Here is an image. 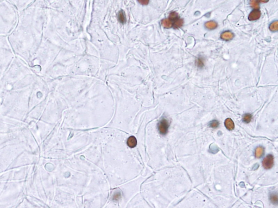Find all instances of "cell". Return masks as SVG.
Listing matches in <instances>:
<instances>
[{
  "label": "cell",
  "instance_id": "cell-1",
  "mask_svg": "<svg viewBox=\"0 0 278 208\" xmlns=\"http://www.w3.org/2000/svg\"><path fill=\"white\" fill-rule=\"evenodd\" d=\"M168 127V122L165 119H162L158 124V130L162 135H165L167 133Z\"/></svg>",
  "mask_w": 278,
  "mask_h": 208
},
{
  "label": "cell",
  "instance_id": "cell-2",
  "mask_svg": "<svg viewBox=\"0 0 278 208\" xmlns=\"http://www.w3.org/2000/svg\"><path fill=\"white\" fill-rule=\"evenodd\" d=\"M262 165L265 169L268 170L272 168L274 165V157L272 155H268L262 161Z\"/></svg>",
  "mask_w": 278,
  "mask_h": 208
},
{
  "label": "cell",
  "instance_id": "cell-3",
  "mask_svg": "<svg viewBox=\"0 0 278 208\" xmlns=\"http://www.w3.org/2000/svg\"><path fill=\"white\" fill-rule=\"evenodd\" d=\"M261 16V11L258 9H255L250 12L249 15L248 19L250 21H255L258 20Z\"/></svg>",
  "mask_w": 278,
  "mask_h": 208
},
{
  "label": "cell",
  "instance_id": "cell-4",
  "mask_svg": "<svg viewBox=\"0 0 278 208\" xmlns=\"http://www.w3.org/2000/svg\"><path fill=\"white\" fill-rule=\"evenodd\" d=\"M224 125L226 129L229 131H232L235 128V124L233 120L230 118H227L224 122Z\"/></svg>",
  "mask_w": 278,
  "mask_h": 208
},
{
  "label": "cell",
  "instance_id": "cell-5",
  "mask_svg": "<svg viewBox=\"0 0 278 208\" xmlns=\"http://www.w3.org/2000/svg\"><path fill=\"white\" fill-rule=\"evenodd\" d=\"M221 37L222 39L224 40H226V41H228V40H231L234 37V34L231 31H226L223 32L221 34Z\"/></svg>",
  "mask_w": 278,
  "mask_h": 208
},
{
  "label": "cell",
  "instance_id": "cell-6",
  "mask_svg": "<svg viewBox=\"0 0 278 208\" xmlns=\"http://www.w3.org/2000/svg\"><path fill=\"white\" fill-rule=\"evenodd\" d=\"M118 20L119 22L122 24H124L127 21L126 15L125 14V12L123 10H121L119 11L118 14Z\"/></svg>",
  "mask_w": 278,
  "mask_h": 208
},
{
  "label": "cell",
  "instance_id": "cell-7",
  "mask_svg": "<svg viewBox=\"0 0 278 208\" xmlns=\"http://www.w3.org/2000/svg\"><path fill=\"white\" fill-rule=\"evenodd\" d=\"M127 145L129 147L133 148L137 145V140L134 136L130 137L127 140Z\"/></svg>",
  "mask_w": 278,
  "mask_h": 208
},
{
  "label": "cell",
  "instance_id": "cell-8",
  "mask_svg": "<svg viewBox=\"0 0 278 208\" xmlns=\"http://www.w3.org/2000/svg\"><path fill=\"white\" fill-rule=\"evenodd\" d=\"M183 24H184L183 20L179 18V17L173 22L172 27L174 29H178L179 28H180L182 26H183Z\"/></svg>",
  "mask_w": 278,
  "mask_h": 208
},
{
  "label": "cell",
  "instance_id": "cell-9",
  "mask_svg": "<svg viewBox=\"0 0 278 208\" xmlns=\"http://www.w3.org/2000/svg\"><path fill=\"white\" fill-rule=\"evenodd\" d=\"M264 153V148L262 146H259L256 147L255 152V156L257 158H261Z\"/></svg>",
  "mask_w": 278,
  "mask_h": 208
},
{
  "label": "cell",
  "instance_id": "cell-10",
  "mask_svg": "<svg viewBox=\"0 0 278 208\" xmlns=\"http://www.w3.org/2000/svg\"><path fill=\"white\" fill-rule=\"evenodd\" d=\"M161 24L165 28H170L172 27V23L169 18H165L161 21Z\"/></svg>",
  "mask_w": 278,
  "mask_h": 208
},
{
  "label": "cell",
  "instance_id": "cell-11",
  "mask_svg": "<svg viewBox=\"0 0 278 208\" xmlns=\"http://www.w3.org/2000/svg\"><path fill=\"white\" fill-rule=\"evenodd\" d=\"M206 27L208 29L213 30V29H216L217 28V24L215 21H211L207 22L206 23Z\"/></svg>",
  "mask_w": 278,
  "mask_h": 208
},
{
  "label": "cell",
  "instance_id": "cell-12",
  "mask_svg": "<svg viewBox=\"0 0 278 208\" xmlns=\"http://www.w3.org/2000/svg\"><path fill=\"white\" fill-rule=\"evenodd\" d=\"M270 200L271 202L273 204H277L278 202V198H277V194L276 193H272L270 194Z\"/></svg>",
  "mask_w": 278,
  "mask_h": 208
},
{
  "label": "cell",
  "instance_id": "cell-13",
  "mask_svg": "<svg viewBox=\"0 0 278 208\" xmlns=\"http://www.w3.org/2000/svg\"><path fill=\"white\" fill-rule=\"evenodd\" d=\"M252 119V116L250 114H245V115L243 117V121L245 123H249L250 122Z\"/></svg>",
  "mask_w": 278,
  "mask_h": 208
},
{
  "label": "cell",
  "instance_id": "cell-14",
  "mask_svg": "<svg viewBox=\"0 0 278 208\" xmlns=\"http://www.w3.org/2000/svg\"><path fill=\"white\" fill-rule=\"evenodd\" d=\"M269 29L271 31H277L278 29V22L277 21H275L271 23L269 26Z\"/></svg>",
  "mask_w": 278,
  "mask_h": 208
},
{
  "label": "cell",
  "instance_id": "cell-15",
  "mask_svg": "<svg viewBox=\"0 0 278 208\" xmlns=\"http://www.w3.org/2000/svg\"><path fill=\"white\" fill-rule=\"evenodd\" d=\"M250 4L251 7L255 9H259V4L257 0H250Z\"/></svg>",
  "mask_w": 278,
  "mask_h": 208
},
{
  "label": "cell",
  "instance_id": "cell-16",
  "mask_svg": "<svg viewBox=\"0 0 278 208\" xmlns=\"http://www.w3.org/2000/svg\"><path fill=\"white\" fill-rule=\"evenodd\" d=\"M220 124H219V122H218L217 120H213V121H211L210 123H209V125L211 127H212V128L213 129H216L217 128V127L219 126Z\"/></svg>",
  "mask_w": 278,
  "mask_h": 208
},
{
  "label": "cell",
  "instance_id": "cell-17",
  "mask_svg": "<svg viewBox=\"0 0 278 208\" xmlns=\"http://www.w3.org/2000/svg\"><path fill=\"white\" fill-rule=\"evenodd\" d=\"M197 65L200 68H202L204 66L203 60L202 58H199L197 60Z\"/></svg>",
  "mask_w": 278,
  "mask_h": 208
},
{
  "label": "cell",
  "instance_id": "cell-18",
  "mask_svg": "<svg viewBox=\"0 0 278 208\" xmlns=\"http://www.w3.org/2000/svg\"><path fill=\"white\" fill-rule=\"evenodd\" d=\"M137 1L142 5H147L149 2V0H137Z\"/></svg>",
  "mask_w": 278,
  "mask_h": 208
},
{
  "label": "cell",
  "instance_id": "cell-19",
  "mask_svg": "<svg viewBox=\"0 0 278 208\" xmlns=\"http://www.w3.org/2000/svg\"><path fill=\"white\" fill-rule=\"evenodd\" d=\"M260 1L261 2H263V3H266V2H267L268 1V0H260Z\"/></svg>",
  "mask_w": 278,
  "mask_h": 208
}]
</instances>
